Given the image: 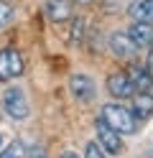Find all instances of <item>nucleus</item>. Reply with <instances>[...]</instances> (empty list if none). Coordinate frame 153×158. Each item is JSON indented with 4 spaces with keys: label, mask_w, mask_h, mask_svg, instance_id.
Returning a JSON list of instances; mask_svg holds the SVG:
<instances>
[{
    "label": "nucleus",
    "mask_w": 153,
    "mask_h": 158,
    "mask_svg": "<svg viewBox=\"0 0 153 158\" xmlns=\"http://www.w3.org/2000/svg\"><path fill=\"white\" fill-rule=\"evenodd\" d=\"M23 74V56H20L18 48L8 46L0 51V82H10Z\"/></svg>",
    "instance_id": "2"
},
{
    "label": "nucleus",
    "mask_w": 153,
    "mask_h": 158,
    "mask_svg": "<svg viewBox=\"0 0 153 158\" xmlns=\"http://www.w3.org/2000/svg\"><path fill=\"white\" fill-rule=\"evenodd\" d=\"M146 69H148V74L153 77V51H148V59H146Z\"/></svg>",
    "instance_id": "17"
},
{
    "label": "nucleus",
    "mask_w": 153,
    "mask_h": 158,
    "mask_svg": "<svg viewBox=\"0 0 153 158\" xmlns=\"http://www.w3.org/2000/svg\"><path fill=\"white\" fill-rule=\"evenodd\" d=\"M133 100V115L138 117V120H148V117L153 115V94L151 92H135L130 97Z\"/></svg>",
    "instance_id": "9"
},
{
    "label": "nucleus",
    "mask_w": 153,
    "mask_h": 158,
    "mask_svg": "<svg viewBox=\"0 0 153 158\" xmlns=\"http://www.w3.org/2000/svg\"><path fill=\"white\" fill-rule=\"evenodd\" d=\"M130 38L135 41L138 48H148L153 46V23H140V21H133L130 26Z\"/></svg>",
    "instance_id": "8"
},
{
    "label": "nucleus",
    "mask_w": 153,
    "mask_h": 158,
    "mask_svg": "<svg viewBox=\"0 0 153 158\" xmlns=\"http://www.w3.org/2000/svg\"><path fill=\"white\" fill-rule=\"evenodd\" d=\"M3 107L13 120H26L28 117V100L20 87H8L3 94Z\"/></svg>",
    "instance_id": "3"
},
{
    "label": "nucleus",
    "mask_w": 153,
    "mask_h": 158,
    "mask_svg": "<svg viewBox=\"0 0 153 158\" xmlns=\"http://www.w3.org/2000/svg\"><path fill=\"white\" fill-rule=\"evenodd\" d=\"M46 15L51 18L54 23H61L71 15V8H69V0H49L46 3Z\"/></svg>",
    "instance_id": "10"
},
{
    "label": "nucleus",
    "mask_w": 153,
    "mask_h": 158,
    "mask_svg": "<svg viewBox=\"0 0 153 158\" xmlns=\"http://www.w3.org/2000/svg\"><path fill=\"white\" fill-rule=\"evenodd\" d=\"M102 120H105L112 130H117L120 135H133L138 130V117L133 115V110L125 107V105H117V102L102 107Z\"/></svg>",
    "instance_id": "1"
},
{
    "label": "nucleus",
    "mask_w": 153,
    "mask_h": 158,
    "mask_svg": "<svg viewBox=\"0 0 153 158\" xmlns=\"http://www.w3.org/2000/svg\"><path fill=\"white\" fill-rule=\"evenodd\" d=\"M146 158H153V148H148V153H146Z\"/></svg>",
    "instance_id": "19"
},
{
    "label": "nucleus",
    "mask_w": 153,
    "mask_h": 158,
    "mask_svg": "<svg viewBox=\"0 0 153 158\" xmlns=\"http://www.w3.org/2000/svg\"><path fill=\"white\" fill-rule=\"evenodd\" d=\"M77 3H89V0H77Z\"/></svg>",
    "instance_id": "20"
},
{
    "label": "nucleus",
    "mask_w": 153,
    "mask_h": 158,
    "mask_svg": "<svg viewBox=\"0 0 153 158\" xmlns=\"http://www.w3.org/2000/svg\"><path fill=\"white\" fill-rule=\"evenodd\" d=\"M130 18L140 23H153V0H135L130 5Z\"/></svg>",
    "instance_id": "11"
},
{
    "label": "nucleus",
    "mask_w": 153,
    "mask_h": 158,
    "mask_svg": "<svg viewBox=\"0 0 153 158\" xmlns=\"http://www.w3.org/2000/svg\"><path fill=\"white\" fill-rule=\"evenodd\" d=\"M0 158H26V145L20 140H13L3 153H0Z\"/></svg>",
    "instance_id": "13"
},
{
    "label": "nucleus",
    "mask_w": 153,
    "mask_h": 158,
    "mask_svg": "<svg viewBox=\"0 0 153 158\" xmlns=\"http://www.w3.org/2000/svg\"><path fill=\"white\" fill-rule=\"evenodd\" d=\"M69 89H71V94H74L79 102H92V100H95V94H97L95 82H92L87 74H74V77H71V82H69Z\"/></svg>",
    "instance_id": "6"
},
{
    "label": "nucleus",
    "mask_w": 153,
    "mask_h": 158,
    "mask_svg": "<svg viewBox=\"0 0 153 158\" xmlns=\"http://www.w3.org/2000/svg\"><path fill=\"white\" fill-rule=\"evenodd\" d=\"M10 18H13V8L5 5V3H0V28H5L10 23Z\"/></svg>",
    "instance_id": "15"
},
{
    "label": "nucleus",
    "mask_w": 153,
    "mask_h": 158,
    "mask_svg": "<svg viewBox=\"0 0 153 158\" xmlns=\"http://www.w3.org/2000/svg\"><path fill=\"white\" fill-rule=\"evenodd\" d=\"M28 158H46V153H44V148H41V145H36V148H31V151H28Z\"/></svg>",
    "instance_id": "16"
},
{
    "label": "nucleus",
    "mask_w": 153,
    "mask_h": 158,
    "mask_svg": "<svg viewBox=\"0 0 153 158\" xmlns=\"http://www.w3.org/2000/svg\"><path fill=\"white\" fill-rule=\"evenodd\" d=\"M107 92L115 97V100H130L138 89H135V84H133L128 72H115V74L107 77Z\"/></svg>",
    "instance_id": "4"
},
{
    "label": "nucleus",
    "mask_w": 153,
    "mask_h": 158,
    "mask_svg": "<svg viewBox=\"0 0 153 158\" xmlns=\"http://www.w3.org/2000/svg\"><path fill=\"white\" fill-rule=\"evenodd\" d=\"M0 145H3V135H0Z\"/></svg>",
    "instance_id": "21"
},
{
    "label": "nucleus",
    "mask_w": 153,
    "mask_h": 158,
    "mask_svg": "<svg viewBox=\"0 0 153 158\" xmlns=\"http://www.w3.org/2000/svg\"><path fill=\"white\" fill-rule=\"evenodd\" d=\"M97 140H100V145H102L105 153H110V156H120L122 153V138H120V133L112 130L102 117L97 120Z\"/></svg>",
    "instance_id": "5"
},
{
    "label": "nucleus",
    "mask_w": 153,
    "mask_h": 158,
    "mask_svg": "<svg viewBox=\"0 0 153 158\" xmlns=\"http://www.w3.org/2000/svg\"><path fill=\"white\" fill-rule=\"evenodd\" d=\"M61 158H79V156H77V153H71V151H69V153H64V156H61Z\"/></svg>",
    "instance_id": "18"
},
{
    "label": "nucleus",
    "mask_w": 153,
    "mask_h": 158,
    "mask_svg": "<svg viewBox=\"0 0 153 158\" xmlns=\"http://www.w3.org/2000/svg\"><path fill=\"white\" fill-rule=\"evenodd\" d=\"M130 79H133V84H135V89L140 92H151V87H153V77L148 74V69L146 66H130Z\"/></svg>",
    "instance_id": "12"
},
{
    "label": "nucleus",
    "mask_w": 153,
    "mask_h": 158,
    "mask_svg": "<svg viewBox=\"0 0 153 158\" xmlns=\"http://www.w3.org/2000/svg\"><path fill=\"white\" fill-rule=\"evenodd\" d=\"M84 158H105V151H102L100 143H87V148H84Z\"/></svg>",
    "instance_id": "14"
},
{
    "label": "nucleus",
    "mask_w": 153,
    "mask_h": 158,
    "mask_svg": "<svg viewBox=\"0 0 153 158\" xmlns=\"http://www.w3.org/2000/svg\"><path fill=\"white\" fill-rule=\"evenodd\" d=\"M110 48H112V54L120 56V59H133L135 51H138V46L130 38V33H122V31H117V33L110 36Z\"/></svg>",
    "instance_id": "7"
}]
</instances>
